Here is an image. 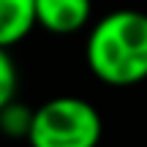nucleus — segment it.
I'll list each match as a JSON object with an SVG mask.
<instances>
[{
	"label": "nucleus",
	"instance_id": "nucleus-1",
	"mask_svg": "<svg viewBox=\"0 0 147 147\" xmlns=\"http://www.w3.org/2000/svg\"><path fill=\"white\" fill-rule=\"evenodd\" d=\"M87 65L115 87L147 79V14L120 8L98 19L87 36Z\"/></svg>",
	"mask_w": 147,
	"mask_h": 147
},
{
	"label": "nucleus",
	"instance_id": "nucleus-2",
	"mask_svg": "<svg viewBox=\"0 0 147 147\" xmlns=\"http://www.w3.org/2000/svg\"><path fill=\"white\" fill-rule=\"evenodd\" d=\"M101 128V115L90 101L57 95L30 115L27 142L30 147H95Z\"/></svg>",
	"mask_w": 147,
	"mask_h": 147
},
{
	"label": "nucleus",
	"instance_id": "nucleus-5",
	"mask_svg": "<svg viewBox=\"0 0 147 147\" xmlns=\"http://www.w3.org/2000/svg\"><path fill=\"white\" fill-rule=\"evenodd\" d=\"M16 82H19V79H16V65H14V60H11V55L0 47V115H3L11 106V101H14Z\"/></svg>",
	"mask_w": 147,
	"mask_h": 147
},
{
	"label": "nucleus",
	"instance_id": "nucleus-3",
	"mask_svg": "<svg viewBox=\"0 0 147 147\" xmlns=\"http://www.w3.org/2000/svg\"><path fill=\"white\" fill-rule=\"evenodd\" d=\"M93 0H36V22L55 36H68L90 22Z\"/></svg>",
	"mask_w": 147,
	"mask_h": 147
},
{
	"label": "nucleus",
	"instance_id": "nucleus-4",
	"mask_svg": "<svg viewBox=\"0 0 147 147\" xmlns=\"http://www.w3.org/2000/svg\"><path fill=\"white\" fill-rule=\"evenodd\" d=\"M36 0H0V47L19 44L36 27Z\"/></svg>",
	"mask_w": 147,
	"mask_h": 147
}]
</instances>
